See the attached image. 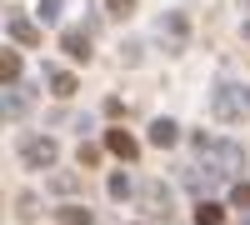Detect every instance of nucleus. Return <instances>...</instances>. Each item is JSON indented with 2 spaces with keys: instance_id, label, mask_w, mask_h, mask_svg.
Instances as JSON below:
<instances>
[{
  "instance_id": "obj_2",
  "label": "nucleus",
  "mask_w": 250,
  "mask_h": 225,
  "mask_svg": "<svg viewBox=\"0 0 250 225\" xmlns=\"http://www.w3.org/2000/svg\"><path fill=\"white\" fill-rule=\"evenodd\" d=\"M155 35H160L165 50H185V45H190V15H185V10H165L155 20Z\"/></svg>"
},
{
  "instance_id": "obj_21",
  "label": "nucleus",
  "mask_w": 250,
  "mask_h": 225,
  "mask_svg": "<svg viewBox=\"0 0 250 225\" xmlns=\"http://www.w3.org/2000/svg\"><path fill=\"white\" fill-rule=\"evenodd\" d=\"M120 60H125V65H140V45H135V40H125V45H120Z\"/></svg>"
},
{
  "instance_id": "obj_19",
  "label": "nucleus",
  "mask_w": 250,
  "mask_h": 225,
  "mask_svg": "<svg viewBox=\"0 0 250 225\" xmlns=\"http://www.w3.org/2000/svg\"><path fill=\"white\" fill-rule=\"evenodd\" d=\"M135 10V0H105V15H115V20H125Z\"/></svg>"
},
{
  "instance_id": "obj_18",
  "label": "nucleus",
  "mask_w": 250,
  "mask_h": 225,
  "mask_svg": "<svg viewBox=\"0 0 250 225\" xmlns=\"http://www.w3.org/2000/svg\"><path fill=\"white\" fill-rule=\"evenodd\" d=\"M60 10H65V0H40V20H45V25H55Z\"/></svg>"
},
{
  "instance_id": "obj_16",
  "label": "nucleus",
  "mask_w": 250,
  "mask_h": 225,
  "mask_svg": "<svg viewBox=\"0 0 250 225\" xmlns=\"http://www.w3.org/2000/svg\"><path fill=\"white\" fill-rule=\"evenodd\" d=\"M225 220V210L215 205V200H200V205H195V225H220Z\"/></svg>"
},
{
  "instance_id": "obj_3",
  "label": "nucleus",
  "mask_w": 250,
  "mask_h": 225,
  "mask_svg": "<svg viewBox=\"0 0 250 225\" xmlns=\"http://www.w3.org/2000/svg\"><path fill=\"white\" fill-rule=\"evenodd\" d=\"M20 160H25V170H50L60 160V145L50 135H25L20 140Z\"/></svg>"
},
{
  "instance_id": "obj_22",
  "label": "nucleus",
  "mask_w": 250,
  "mask_h": 225,
  "mask_svg": "<svg viewBox=\"0 0 250 225\" xmlns=\"http://www.w3.org/2000/svg\"><path fill=\"white\" fill-rule=\"evenodd\" d=\"M15 205H20V210H15L20 220H35V195H20V200H15Z\"/></svg>"
},
{
  "instance_id": "obj_11",
  "label": "nucleus",
  "mask_w": 250,
  "mask_h": 225,
  "mask_svg": "<svg viewBox=\"0 0 250 225\" xmlns=\"http://www.w3.org/2000/svg\"><path fill=\"white\" fill-rule=\"evenodd\" d=\"M60 50L70 60H90V30H65L60 35Z\"/></svg>"
},
{
  "instance_id": "obj_6",
  "label": "nucleus",
  "mask_w": 250,
  "mask_h": 225,
  "mask_svg": "<svg viewBox=\"0 0 250 225\" xmlns=\"http://www.w3.org/2000/svg\"><path fill=\"white\" fill-rule=\"evenodd\" d=\"M5 30H10L15 45H25V50H35V45H40V25H35V20H25L20 10H10V15H5Z\"/></svg>"
},
{
  "instance_id": "obj_17",
  "label": "nucleus",
  "mask_w": 250,
  "mask_h": 225,
  "mask_svg": "<svg viewBox=\"0 0 250 225\" xmlns=\"http://www.w3.org/2000/svg\"><path fill=\"white\" fill-rule=\"evenodd\" d=\"M230 205L250 210V180H235V185H230Z\"/></svg>"
},
{
  "instance_id": "obj_1",
  "label": "nucleus",
  "mask_w": 250,
  "mask_h": 225,
  "mask_svg": "<svg viewBox=\"0 0 250 225\" xmlns=\"http://www.w3.org/2000/svg\"><path fill=\"white\" fill-rule=\"evenodd\" d=\"M210 115L220 120V125L245 120L250 115V85H240V80H220V85L210 90Z\"/></svg>"
},
{
  "instance_id": "obj_23",
  "label": "nucleus",
  "mask_w": 250,
  "mask_h": 225,
  "mask_svg": "<svg viewBox=\"0 0 250 225\" xmlns=\"http://www.w3.org/2000/svg\"><path fill=\"white\" fill-rule=\"evenodd\" d=\"M245 40H250V20H245Z\"/></svg>"
},
{
  "instance_id": "obj_12",
  "label": "nucleus",
  "mask_w": 250,
  "mask_h": 225,
  "mask_svg": "<svg viewBox=\"0 0 250 225\" xmlns=\"http://www.w3.org/2000/svg\"><path fill=\"white\" fill-rule=\"evenodd\" d=\"M105 190H110V200H130V195H140V185H135L125 170H115V175H110V185H105Z\"/></svg>"
},
{
  "instance_id": "obj_14",
  "label": "nucleus",
  "mask_w": 250,
  "mask_h": 225,
  "mask_svg": "<svg viewBox=\"0 0 250 225\" xmlns=\"http://www.w3.org/2000/svg\"><path fill=\"white\" fill-rule=\"evenodd\" d=\"M50 190H55V195H75V190H80V175H75V170H55V175H50Z\"/></svg>"
},
{
  "instance_id": "obj_15",
  "label": "nucleus",
  "mask_w": 250,
  "mask_h": 225,
  "mask_svg": "<svg viewBox=\"0 0 250 225\" xmlns=\"http://www.w3.org/2000/svg\"><path fill=\"white\" fill-rule=\"evenodd\" d=\"M0 80H5V85H20V55L15 50L0 55Z\"/></svg>"
},
{
  "instance_id": "obj_5",
  "label": "nucleus",
  "mask_w": 250,
  "mask_h": 225,
  "mask_svg": "<svg viewBox=\"0 0 250 225\" xmlns=\"http://www.w3.org/2000/svg\"><path fill=\"white\" fill-rule=\"evenodd\" d=\"M140 205H145V215L170 220V190H165L160 180H145V185H140Z\"/></svg>"
},
{
  "instance_id": "obj_4",
  "label": "nucleus",
  "mask_w": 250,
  "mask_h": 225,
  "mask_svg": "<svg viewBox=\"0 0 250 225\" xmlns=\"http://www.w3.org/2000/svg\"><path fill=\"white\" fill-rule=\"evenodd\" d=\"M205 165L220 170L225 180H230V175H240V170H245V150L235 145V140H215V150L205 155Z\"/></svg>"
},
{
  "instance_id": "obj_10",
  "label": "nucleus",
  "mask_w": 250,
  "mask_h": 225,
  "mask_svg": "<svg viewBox=\"0 0 250 225\" xmlns=\"http://www.w3.org/2000/svg\"><path fill=\"white\" fill-rule=\"evenodd\" d=\"M175 140H180V125H175L170 115H160V120H150V145H155V150H170Z\"/></svg>"
},
{
  "instance_id": "obj_13",
  "label": "nucleus",
  "mask_w": 250,
  "mask_h": 225,
  "mask_svg": "<svg viewBox=\"0 0 250 225\" xmlns=\"http://www.w3.org/2000/svg\"><path fill=\"white\" fill-rule=\"evenodd\" d=\"M55 220H60V225H95V215H90L85 205H60Z\"/></svg>"
},
{
  "instance_id": "obj_8",
  "label": "nucleus",
  "mask_w": 250,
  "mask_h": 225,
  "mask_svg": "<svg viewBox=\"0 0 250 225\" xmlns=\"http://www.w3.org/2000/svg\"><path fill=\"white\" fill-rule=\"evenodd\" d=\"M30 100H35V95H30L25 85H5V100H0V110H5V120H20V115L30 110Z\"/></svg>"
},
{
  "instance_id": "obj_24",
  "label": "nucleus",
  "mask_w": 250,
  "mask_h": 225,
  "mask_svg": "<svg viewBox=\"0 0 250 225\" xmlns=\"http://www.w3.org/2000/svg\"><path fill=\"white\" fill-rule=\"evenodd\" d=\"M240 225H250V215H245V220H240Z\"/></svg>"
},
{
  "instance_id": "obj_9",
  "label": "nucleus",
  "mask_w": 250,
  "mask_h": 225,
  "mask_svg": "<svg viewBox=\"0 0 250 225\" xmlns=\"http://www.w3.org/2000/svg\"><path fill=\"white\" fill-rule=\"evenodd\" d=\"M45 85H50V95H60V100H70V95L80 90V80H75L70 70H60V65H45Z\"/></svg>"
},
{
  "instance_id": "obj_20",
  "label": "nucleus",
  "mask_w": 250,
  "mask_h": 225,
  "mask_svg": "<svg viewBox=\"0 0 250 225\" xmlns=\"http://www.w3.org/2000/svg\"><path fill=\"white\" fill-rule=\"evenodd\" d=\"M85 165H100V145H85V140H80V170Z\"/></svg>"
},
{
  "instance_id": "obj_7",
  "label": "nucleus",
  "mask_w": 250,
  "mask_h": 225,
  "mask_svg": "<svg viewBox=\"0 0 250 225\" xmlns=\"http://www.w3.org/2000/svg\"><path fill=\"white\" fill-rule=\"evenodd\" d=\"M105 150L120 155V160H135V155H140V140L125 130V125H115V130H105Z\"/></svg>"
}]
</instances>
